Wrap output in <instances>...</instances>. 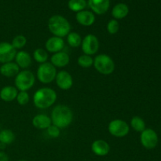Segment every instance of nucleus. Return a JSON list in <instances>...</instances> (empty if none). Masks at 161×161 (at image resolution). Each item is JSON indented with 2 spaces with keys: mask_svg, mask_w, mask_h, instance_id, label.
I'll use <instances>...</instances> for the list:
<instances>
[{
  "mask_svg": "<svg viewBox=\"0 0 161 161\" xmlns=\"http://www.w3.org/2000/svg\"><path fill=\"white\" fill-rule=\"evenodd\" d=\"M52 124L51 119L47 115L38 114L32 119V125L39 130L47 129Z\"/></svg>",
  "mask_w": 161,
  "mask_h": 161,
  "instance_id": "19",
  "label": "nucleus"
},
{
  "mask_svg": "<svg viewBox=\"0 0 161 161\" xmlns=\"http://www.w3.org/2000/svg\"><path fill=\"white\" fill-rule=\"evenodd\" d=\"M57 86L63 91H68L70 89L73 85V79L71 74L67 71H60L57 73L55 78Z\"/></svg>",
  "mask_w": 161,
  "mask_h": 161,
  "instance_id": "11",
  "label": "nucleus"
},
{
  "mask_svg": "<svg viewBox=\"0 0 161 161\" xmlns=\"http://www.w3.org/2000/svg\"><path fill=\"white\" fill-rule=\"evenodd\" d=\"M64 47V42L62 38L53 36L49 38L45 43L46 50L50 53H58V52L62 51Z\"/></svg>",
  "mask_w": 161,
  "mask_h": 161,
  "instance_id": "12",
  "label": "nucleus"
},
{
  "mask_svg": "<svg viewBox=\"0 0 161 161\" xmlns=\"http://www.w3.org/2000/svg\"><path fill=\"white\" fill-rule=\"evenodd\" d=\"M130 127L137 132H142L146 129V123L140 116H135L130 120Z\"/></svg>",
  "mask_w": 161,
  "mask_h": 161,
  "instance_id": "25",
  "label": "nucleus"
},
{
  "mask_svg": "<svg viewBox=\"0 0 161 161\" xmlns=\"http://www.w3.org/2000/svg\"><path fill=\"white\" fill-rule=\"evenodd\" d=\"M88 5L93 12L98 15L105 14L109 9V0H88Z\"/></svg>",
  "mask_w": 161,
  "mask_h": 161,
  "instance_id": "13",
  "label": "nucleus"
},
{
  "mask_svg": "<svg viewBox=\"0 0 161 161\" xmlns=\"http://www.w3.org/2000/svg\"><path fill=\"white\" fill-rule=\"evenodd\" d=\"M75 19L80 25L85 27L91 26L95 21V16L92 12L88 10H82L75 15Z\"/></svg>",
  "mask_w": 161,
  "mask_h": 161,
  "instance_id": "15",
  "label": "nucleus"
},
{
  "mask_svg": "<svg viewBox=\"0 0 161 161\" xmlns=\"http://www.w3.org/2000/svg\"><path fill=\"white\" fill-rule=\"evenodd\" d=\"M77 63L79 65L84 69L91 68L94 64V59L91 56L86 54H83L80 56L77 60Z\"/></svg>",
  "mask_w": 161,
  "mask_h": 161,
  "instance_id": "27",
  "label": "nucleus"
},
{
  "mask_svg": "<svg viewBox=\"0 0 161 161\" xmlns=\"http://www.w3.org/2000/svg\"><path fill=\"white\" fill-rule=\"evenodd\" d=\"M20 72V68L15 62H8L2 64L0 66V74L7 78L14 77Z\"/></svg>",
  "mask_w": 161,
  "mask_h": 161,
  "instance_id": "17",
  "label": "nucleus"
},
{
  "mask_svg": "<svg viewBox=\"0 0 161 161\" xmlns=\"http://www.w3.org/2000/svg\"><path fill=\"white\" fill-rule=\"evenodd\" d=\"M119 29V22L116 19H113L108 21V25H107V31L109 34L114 35L118 32Z\"/></svg>",
  "mask_w": 161,
  "mask_h": 161,
  "instance_id": "29",
  "label": "nucleus"
},
{
  "mask_svg": "<svg viewBox=\"0 0 161 161\" xmlns=\"http://www.w3.org/2000/svg\"><path fill=\"white\" fill-rule=\"evenodd\" d=\"M48 28L53 36L63 38L69 34L71 25L65 17L61 15H53L49 19Z\"/></svg>",
  "mask_w": 161,
  "mask_h": 161,
  "instance_id": "3",
  "label": "nucleus"
},
{
  "mask_svg": "<svg viewBox=\"0 0 161 161\" xmlns=\"http://www.w3.org/2000/svg\"><path fill=\"white\" fill-rule=\"evenodd\" d=\"M57 69L50 62L40 64L37 69L36 76L40 83L47 84L54 81L57 75Z\"/></svg>",
  "mask_w": 161,
  "mask_h": 161,
  "instance_id": "6",
  "label": "nucleus"
},
{
  "mask_svg": "<svg viewBox=\"0 0 161 161\" xmlns=\"http://www.w3.org/2000/svg\"><path fill=\"white\" fill-rule=\"evenodd\" d=\"M94 69L102 75H110L115 70V63L108 55L102 53L94 59Z\"/></svg>",
  "mask_w": 161,
  "mask_h": 161,
  "instance_id": "4",
  "label": "nucleus"
},
{
  "mask_svg": "<svg viewBox=\"0 0 161 161\" xmlns=\"http://www.w3.org/2000/svg\"><path fill=\"white\" fill-rule=\"evenodd\" d=\"M15 63L21 69H28L31 64V57L28 52L20 50L15 56Z\"/></svg>",
  "mask_w": 161,
  "mask_h": 161,
  "instance_id": "20",
  "label": "nucleus"
},
{
  "mask_svg": "<svg viewBox=\"0 0 161 161\" xmlns=\"http://www.w3.org/2000/svg\"><path fill=\"white\" fill-rule=\"evenodd\" d=\"M100 43L96 36L93 34H88L82 39V50L86 55H94L98 51Z\"/></svg>",
  "mask_w": 161,
  "mask_h": 161,
  "instance_id": "8",
  "label": "nucleus"
},
{
  "mask_svg": "<svg viewBox=\"0 0 161 161\" xmlns=\"http://www.w3.org/2000/svg\"><path fill=\"white\" fill-rule=\"evenodd\" d=\"M70 58L64 51H60L53 53L50 58V63L55 68H63L69 64Z\"/></svg>",
  "mask_w": 161,
  "mask_h": 161,
  "instance_id": "14",
  "label": "nucleus"
},
{
  "mask_svg": "<svg viewBox=\"0 0 161 161\" xmlns=\"http://www.w3.org/2000/svg\"><path fill=\"white\" fill-rule=\"evenodd\" d=\"M0 161H9V157L3 151H0Z\"/></svg>",
  "mask_w": 161,
  "mask_h": 161,
  "instance_id": "32",
  "label": "nucleus"
},
{
  "mask_svg": "<svg viewBox=\"0 0 161 161\" xmlns=\"http://www.w3.org/2000/svg\"><path fill=\"white\" fill-rule=\"evenodd\" d=\"M67 42L70 47L76 48L81 46L82 38L77 32H69L67 36Z\"/></svg>",
  "mask_w": 161,
  "mask_h": 161,
  "instance_id": "26",
  "label": "nucleus"
},
{
  "mask_svg": "<svg viewBox=\"0 0 161 161\" xmlns=\"http://www.w3.org/2000/svg\"><path fill=\"white\" fill-rule=\"evenodd\" d=\"M141 143L146 149H152L157 146L158 143V136L156 131L153 129H145L140 136Z\"/></svg>",
  "mask_w": 161,
  "mask_h": 161,
  "instance_id": "9",
  "label": "nucleus"
},
{
  "mask_svg": "<svg viewBox=\"0 0 161 161\" xmlns=\"http://www.w3.org/2000/svg\"><path fill=\"white\" fill-rule=\"evenodd\" d=\"M68 6L70 10L78 13L84 10L86 6V0H69Z\"/></svg>",
  "mask_w": 161,
  "mask_h": 161,
  "instance_id": "24",
  "label": "nucleus"
},
{
  "mask_svg": "<svg viewBox=\"0 0 161 161\" xmlns=\"http://www.w3.org/2000/svg\"><path fill=\"white\" fill-rule=\"evenodd\" d=\"M47 134H48L49 136L52 138H57L60 136L61 135V130H60L59 127H56L55 125H51L47 129Z\"/></svg>",
  "mask_w": 161,
  "mask_h": 161,
  "instance_id": "31",
  "label": "nucleus"
},
{
  "mask_svg": "<svg viewBox=\"0 0 161 161\" xmlns=\"http://www.w3.org/2000/svg\"><path fill=\"white\" fill-rule=\"evenodd\" d=\"M15 140V135L9 129H4L0 131V144L3 146L10 145Z\"/></svg>",
  "mask_w": 161,
  "mask_h": 161,
  "instance_id": "22",
  "label": "nucleus"
},
{
  "mask_svg": "<svg viewBox=\"0 0 161 161\" xmlns=\"http://www.w3.org/2000/svg\"><path fill=\"white\" fill-rule=\"evenodd\" d=\"M108 132L110 135L116 138H124L128 135L130 131V126L123 119H116L108 124Z\"/></svg>",
  "mask_w": 161,
  "mask_h": 161,
  "instance_id": "7",
  "label": "nucleus"
},
{
  "mask_svg": "<svg viewBox=\"0 0 161 161\" xmlns=\"http://www.w3.org/2000/svg\"><path fill=\"white\" fill-rule=\"evenodd\" d=\"M36 76L29 70H23L15 76V87L20 91H27L31 89L35 84Z\"/></svg>",
  "mask_w": 161,
  "mask_h": 161,
  "instance_id": "5",
  "label": "nucleus"
},
{
  "mask_svg": "<svg viewBox=\"0 0 161 161\" xmlns=\"http://www.w3.org/2000/svg\"><path fill=\"white\" fill-rule=\"evenodd\" d=\"M17 53V50L12 46L10 42H0V63L11 62L14 60Z\"/></svg>",
  "mask_w": 161,
  "mask_h": 161,
  "instance_id": "10",
  "label": "nucleus"
},
{
  "mask_svg": "<svg viewBox=\"0 0 161 161\" xmlns=\"http://www.w3.org/2000/svg\"><path fill=\"white\" fill-rule=\"evenodd\" d=\"M16 100L17 101L19 105H25L29 102L30 100V97L29 94L27 91H20L18 92L17 96V98Z\"/></svg>",
  "mask_w": 161,
  "mask_h": 161,
  "instance_id": "30",
  "label": "nucleus"
},
{
  "mask_svg": "<svg viewBox=\"0 0 161 161\" xmlns=\"http://www.w3.org/2000/svg\"><path fill=\"white\" fill-rule=\"evenodd\" d=\"M57 100V93L49 87L37 90L33 95V103L36 108L45 109L52 106Z\"/></svg>",
  "mask_w": 161,
  "mask_h": 161,
  "instance_id": "2",
  "label": "nucleus"
},
{
  "mask_svg": "<svg viewBox=\"0 0 161 161\" xmlns=\"http://www.w3.org/2000/svg\"><path fill=\"white\" fill-rule=\"evenodd\" d=\"M33 58L36 62L39 63V64H43L48 61V52L42 48H38L33 52Z\"/></svg>",
  "mask_w": 161,
  "mask_h": 161,
  "instance_id": "23",
  "label": "nucleus"
},
{
  "mask_svg": "<svg viewBox=\"0 0 161 161\" xmlns=\"http://www.w3.org/2000/svg\"><path fill=\"white\" fill-rule=\"evenodd\" d=\"M91 150L95 155L99 157H105L109 153L110 146L104 140H96L91 145Z\"/></svg>",
  "mask_w": 161,
  "mask_h": 161,
  "instance_id": "16",
  "label": "nucleus"
},
{
  "mask_svg": "<svg viewBox=\"0 0 161 161\" xmlns=\"http://www.w3.org/2000/svg\"><path fill=\"white\" fill-rule=\"evenodd\" d=\"M27 43V39L25 36L23 35H17L13 39L12 44L13 47L16 49V50H20L23 48Z\"/></svg>",
  "mask_w": 161,
  "mask_h": 161,
  "instance_id": "28",
  "label": "nucleus"
},
{
  "mask_svg": "<svg viewBox=\"0 0 161 161\" xmlns=\"http://www.w3.org/2000/svg\"><path fill=\"white\" fill-rule=\"evenodd\" d=\"M19 161H27V160H19Z\"/></svg>",
  "mask_w": 161,
  "mask_h": 161,
  "instance_id": "33",
  "label": "nucleus"
},
{
  "mask_svg": "<svg viewBox=\"0 0 161 161\" xmlns=\"http://www.w3.org/2000/svg\"><path fill=\"white\" fill-rule=\"evenodd\" d=\"M18 90L14 86H6L0 91V98L5 102H13L17 98Z\"/></svg>",
  "mask_w": 161,
  "mask_h": 161,
  "instance_id": "18",
  "label": "nucleus"
},
{
  "mask_svg": "<svg viewBox=\"0 0 161 161\" xmlns=\"http://www.w3.org/2000/svg\"><path fill=\"white\" fill-rule=\"evenodd\" d=\"M129 13V8L127 5L124 3H118L112 10V15L116 20H121L127 16Z\"/></svg>",
  "mask_w": 161,
  "mask_h": 161,
  "instance_id": "21",
  "label": "nucleus"
},
{
  "mask_svg": "<svg viewBox=\"0 0 161 161\" xmlns=\"http://www.w3.org/2000/svg\"><path fill=\"white\" fill-rule=\"evenodd\" d=\"M51 122L53 125L61 128L69 127L73 119V113L69 106L58 105L53 108L51 113Z\"/></svg>",
  "mask_w": 161,
  "mask_h": 161,
  "instance_id": "1",
  "label": "nucleus"
}]
</instances>
